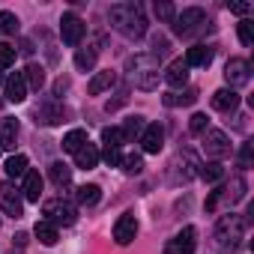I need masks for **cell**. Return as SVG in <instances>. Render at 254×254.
<instances>
[{
    "instance_id": "obj_40",
    "label": "cell",
    "mask_w": 254,
    "mask_h": 254,
    "mask_svg": "<svg viewBox=\"0 0 254 254\" xmlns=\"http://www.w3.org/2000/svg\"><path fill=\"white\" fill-rule=\"evenodd\" d=\"M102 159H105V165H108V168H117V165L123 162V153H120V150H111V147H105Z\"/></svg>"
},
{
    "instance_id": "obj_33",
    "label": "cell",
    "mask_w": 254,
    "mask_h": 254,
    "mask_svg": "<svg viewBox=\"0 0 254 254\" xmlns=\"http://www.w3.org/2000/svg\"><path fill=\"white\" fill-rule=\"evenodd\" d=\"M200 177H203L206 183H215V180H221V177H224V168H221L218 162H209V165H203Z\"/></svg>"
},
{
    "instance_id": "obj_38",
    "label": "cell",
    "mask_w": 254,
    "mask_h": 254,
    "mask_svg": "<svg viewBox=\"0 0 254 254\" xmlns=\"http://www.w3.org/2000/svg\"><path fill=\"white\" fill-rule=\"evenodd\" d=\"M239 42L242 45H251L254 42V24L245 18V21H239Z\"/></svg>"
},
{
    "instance_id": "obj_5",
    "label": "cell",
    "mask_w": 254,
    "mask_h": 254,
    "mask_svg": "<svg viewBox=\"0 0 254 254\" xmlns=\"http://www.w3.org/2000/svg\"><path fill=\"white\" fill-rule=\"evenodd\" d=\"M174 21H177V24H174L177 36H191V33L203 30V24H209V21H206V12H203L200 6H189V9H183Z\"/></svg>"
},
{
    "instance_id": "obj_30",
    "label": "cell",
    "mask_w": 254,
    "mask_h": 254,
    "mask_svg": "<svg viewBox=\"0 0 254 254\" xmlns=\"http://www.w3.org/2000/svg\"><path fill=\"white\" fill-rule=\"evenodd\" d=\"M245 189H248V183H245L242 177H233V180H230V186L224 189V191H227V200H230V203L242 200V197H245Z\"/></svg>"
},
{
    "instance_id": "obj_42",
    "label": "cell",
    "mask_w": 254,
    "mask_h": 254,
    "mask_svg": "<svg viewBox=\"0 0 254 254\" xmlns=\"http://www.w3.org/2000/svg\"><path fill=\"white\" fill-rule=\"evenodd\" d=\"M218 200H221V189H218V191H212V194L206 197V212H215V206H218Z\"/></svg>"
},
{
    "instance_id": "obj_23",
    "label": "cell",
    "mask_w": 254,
    "mask_h": 254,
    "mask_svg": "<svg viewBox=\"0 0 254 254\" xmlns=\"http://www.w3.org/2000/svg\"><path fill=\"white\" fill-rule=\"evenodd\" d=\"M197 99V90L194 87H189V90H183V93H168V96H162V102L168 105V108H180V105H191Z\"/></svg>"
},
{
    "instance_id": "obj_45",
    "label": "cell",
    "mask_w": 254,
    "mask_h": 254,
    "mask_svg": "<svg viewBox=\"0 0 254 254\" xmlns=\"http://www.w3.org/2000/svg\"><path fill=\"white\" fill-rule=\"evenodd\" d=\"M0 81H3V75H0Z\"/></svg>"
},
{
    "instance_id": "obj_27",
    "label": "cell",
    "mask_w": 254,
    "mask_h": 254,
    "mask_svg": "<svg viewBox=\"0 0 254 254\" xmlns=\"http://www.w3.org/2000/svg\"><path fill=\"white\" fill-rule=\"evenodd\" d=\"M96 57H99L96 48H78V54H75V66H78L81 72H90V69L96 66Z\"/></svg>"
},
{
    "instance_id": "obj_19",
    "label": "cell",
    "mask_w": 254,
    "mask_h": 254,
    "mask_svg": "<svg viewBox=\"0 0 254 254\" xmlns=\"http://www.w3.org/2000/svg\"><path fill=\"white\" fill-rule=\"evenodd\" d=\"M75 165H78V168H84V171H93V168L99 165V150L87 141V144L75 153Z\"/></svg>"
},
{
    "instance_id": "obj_11",
    "label": "cell",
    "mask_w": 254,
    "mask_h": 254,
    "mask_svg": "<svg viewBox=\"0 0 254 254\" xmlns=\"http://www.w3.org/2000/svg\"><path fill=\"white\" fill-rule=\"evenodd\" d=\"M194 245H197V230L189 224V227H183L177 233V239L171 242L168 254H194Z\"/></svg>"
},
{
    "instance_id": "obj_3",
    "label": "cell",
    "mask_w": 254,
    "mask_h": 254,
    "mask_svg": "<svg viewBox=\"0 0 254 254\" xmlns=\"http://www.w3.org/2000/svg\"><path fill=\"white\" fill-rule=\"evenodd\" d=\"M242 233H245V221H242L236 212L221 215L218 224H215V239H218V245H224V248H233V245L242 239Z\"/></svg>"
},
{
    "instance_id": "obj_35",
    "label": "cell",
    "mask_w": 254,
    "mask_h": 254,
    "mask_svg": "<svg viewBox=\"0 0 254 254\" xmlns=\"http://www.w3.org/2000/svg\"><path fill=\"white\" fill-rule=\"evenodd\" d=\"M15 63V48L6 45V42H0V69H9Z\"/></svg>"
},
{
    "instance_id": "obj_32",
    "label": "cell",
    "mask_w": 254,
    "mask_h": 254,
    "mask_svg": "<svg viewBox=\"0 0 254 254\" xmlns=\"http://www.w3.org/2000/svg\"><path fill=\"white\" fill-rule=\"evenodd\" d=\"M0 33H18V15L15 12H0Z\"/></svg>"
},
{
    "instance_id": "obj_29",
    "label": "cell",
    "mask_w": 254,
    "mask_h": 254,
    "mask_svg": "<svg viewBox=\"0 0 254 254\" xmlns=\"http://www.w3.org/2000/svg\"><path fill=\"white\" fill-rule=\"evenodd\" d=\"M48 174H51L54 186H69V180H72V168H66L63 162H54V165L48 168Z\"/></svg>"
},
{
    "instance_id": "obj_44",
    "label": "cell",
    "mask_w": 254,
    "mask_h": 254,
    "mask_svg": "<svg viewBox=\"0 0 254 254\" xmlns=\"http://www.w3.org/2000/svg\"><path fill=\"white\" fill-rule=\"evenodd\" d=\"M21 54H33V45H30V42H27V39H24V42H21Z\"/></svg>"
},
{
    "instance_id": "obj_36",
    "label": "cell",
    "mask_w": 254,
    "mask_h": 254,
    "mask_svg": "<svg viewBox=\"0 0 254 254\" xmlns=\"http://www.w3.org/2000/svg\"><path fill=\"white\" fill-rule=\"evenodd\" d=\"M156 15H159V21H174L177 18V9H174V3L162 0V3H156Z\"/></svg>"
},
{
    "instance_id": "obj_34",
    "label": "cell",
    "mask_w": 254,
    "mask_h": 254,
    "mask_svg": "<svg viewBox=\"0 0 254 254\" xmlns=\"http://www.w3.org/2000/svg\"><path fill=\"white\" fill-rule=\"evenodd\" d=\"M120 165H123L126 174H141V171H144V159H141V156H126Z\"/></svg>"
},
{
    "instance_id": "obj_31",
    "label": "cell",
    "mask_w": 254,
    "mask_h": 254,
    "mask_svg": "<svg viewBox=\"0 0 254 254\" xmlns=\"http://www.w3.org/2000/svg\"><path fill=\"white\" fill-rule=\"evenodd\" d=\"M102 141H105V147H111V150H120V144H123V132L117 129V126H108V129L102 132Z\"/></svg>"
},
{
    "instance_id": "obj_9",
    "label": "cell",
    "mask_w": 254,
    "mask_h": 254,
    "mask_svg": "<svg viewBox=\"0 0 254 254\" xmlns=\"http://www.w3.org/2000/svg\"><path fill=\"white\" fill-rule=\"evenodd\" d=\"M224 78H227L230 87H242V84H248V81H251V66H248V60H242V57L227 60V66H224Z\"/></svg>"
},
{
    "instance_id": "obj_22",
    "label": "cell",
    "mask_w": 254,
    "mask_h": 254,
    "mask_svg": "<svg viewBox=\"0 0 254 254\" xmlns=\"http://www.w3.org/2000/svg\"><path fill=\"white\" fill-rule=\"evenodd\" d=\"M75 197H78L81 206H96V203L102 200V189H99L96 183H90V186H81V189L75 191Z\"/></svg>"
},
{
    "instance_id": "obj_25",
    "label": "cell",
    "mask_w": 254,
    "mask_h": 254,
    "mask_svg": "<svg viewBox=\"0 0 254 254\" xmlns=\"http://www.w3.org/2000/svg\"><path fill=\"white\" fill-rule=\"evenodd\" d=\"M21 75H24V84H27V90H30V87H33V90H39V87L45 84V69H42L39 63H30V66H27Z\"/></svg>"
},
{
    "instance_id": "obj_12",
    "label": "cell",
    "mask_w": 254,
    "mask_h": 254,
    "mask_svg": "<svg viewBox=\"0 0 254 254\" xmlns=\"http://www.w3.org/2000/svg\"><path fill=\"white\" fill-rule=\"evenodd\" d=\"M162 144H165V129H162L159 123H150L147 129L141 132V147H144V153H159Z\"/></svg>"
},
{
    "instance_id": "obj_13",
    "label": "cell",
    "mask_w": 254,
    "mask_h": 254,
    "mask_svg": "<svg viewBox=\"0 0 254 254\" xmlns=\"http://www.w3.org/2000/svg\"><path fill=\"white\" fill-rule=\"evenodd\" d=\"M15 138H18V120L3 117V120H0V150H12Z\"/></svg>"
},
{
    "instance_id": "obj_2",
    "label": "cell",
    "mask_w": 254,
    "mask_h": 254,
    "mask_svg": "<svg viewBox=\"0 0 254 254\" xmlns=\"http://www.w3.org/2000/svg\"><path fill=\"white\" fill-rule=\"evenodd\" d=\"M126 69H129V81L138 90H156L159 87V60L153 54H135L126 60Z\"/></svg>"
},
{
    "instance_id": "obj_1",
    "label": "cell",
    "mask_w": 254,
    "mask_h": 254,
    "mask_svg": "<svg viewBox=\"0 0 254 254\" xmlns=\"http://www.w3.org/2000/svg\"><path fill=\"white\" fill-rule=\"evenodd\" d=\"M108 18H111V27L120 30L126 39H144L147 36V18H144L138 3H117V6H111Z\"/></svg>"
},
{
    "instance_id": "obj_18",
    "label": "cell",
    "mask_w": 254,
    "mask_h": 254,
    "mask_svg": "<svg viewBox=\"0 0 254 254\" xmlns=\"http://www.w3.org/2000/svg\"><path fill=\"white\" fill-rule=\"evenodd\" d=\"M236 105H239V96H236L233 90H215V93H212V108H215V111L230 114V111H236Z\"/></svg>"
},
{
    "instance_id": "obj_15",
    "label": "cell",
    "mask_w": 254,
    "mask_h": 254,
    "mask_svg": "<svg viewBox=\"0 0 254 254\" xmlns=\"http://www.w3.org/2000/svg\"><path fill=\"white\" fill-rule=\"evenodd\" d=\"M6 99L9 102H24L27 99V84H24V75L15 72L6 78Z\"/></svg>"
},
{
    "instance_id": "obj_28",
    "label": "cell",
    "mask_w": 254,
    "mask_h": 254,
    "mask_svg": "<svg viewBox=\"0 0 254 254\" xmlns=\"http://www.w3.org/2000/svg\"><path fill=\"white\" fill-rule=\"evenodd\" d=\"M3 171H6V177H21V174H27V156H12V159H6V165H3Z\"/></svg>"
},
{
    "instance_id": "obj_8",
    "label": "cell",
    "mask_w": 254,
    "mask_h": 254,
    "mask_svg": "<svg viewBox=\"0 0 254 254\" xmlns=\"http://www.w3.org/2000/svg\"><path fill=\"white\" fill-rule=\"evenodd\" d=\"M135 236H138V218L132 212H123L117 218V224H114V242L117 245H129Z\"/></svg>"
},
{
    "instance_id": "obj_14",
    "label": "cell",
    "mask_w": 254,
    "mask_h": 254,
    "mask_svg": "<svg viewBox=\"0 0 254 254\" xmlns=\"http://www.w3.org/2000/svg\"><path fill=\"white\" fill-rule=\"evenodd\" d=\"M165 81H168L174 90L186 87V81H189V66H186V60H174V63L168 66V72H165Z\"/></svg>"
},
{
    "instance_id": "obj_7",
    "label": "cell",
    "mask_w": 254,
    "mask_h": 254,
    "mask_svg": "<svg viewBox=\"0 0 254 254\" xmlns=\"http://www.w3.org/2000/svg\"><path fill=\"white\" fill-rule=\"evenodd\" d=\"M84 30H87V24H84L78 15L66 12V15L60 18V36H63L66 45H78V42L84 39Z\"/></svg>"
},
{
    "instance_id": "obj_4",
    "label": "cell",
    "mask_w": 254,
    "mask_h": 254,
    "mask_svg": "<svg viewBox=\"0 0 254 254\" xmlns=\"http://www.w3.org/2000/svg\"><path fill=\"white\" fill-rule=\"evenodd\" d=\"M42 215H45V221H51L54 227H57V224L69 227V224H75V221H78V209H75L69 200H60V197H54V200H45V206H42Z\"/></svg>"
},
{
    "instance_id": "obj_24",
    "label": "cell",
    "mask_w": 254,
    "mask_h": 254,
    "mask_svg": "<svg viewBox=\"0 0 254 254\" xmlns=\"http://www.w3.org/2000/svg\"><path fill=\"white\" fill-rule=\"evenodd\" d=\"M144 129H147L144 117H129L120 132H123V141H135V138H141V132H144Z\"/></svg>"
},
{
    "instance_id": "obj_26",
    "label": "cell",
    "mask_w": 254,
    "mask_h": 254,
    "mask_svg": "<svg viewBox=\"0 0 254 254\" xmlns=\"http://www.w3.org/2000/svg\"><path fill=\"white\" fill-rule=\"evenodd\" d=\"M84 144H87V132L84 129H72L69 135H63V150L66 153H78Z\"/></svg>"
},
{
    "instance_id": "obj_39",
    "label": "cell",
    "mask_w": 254,
    "mask_h": 254,
    "mask_svg": "<svg viewBox=\"0 0 254 254\" xmlns=\"http://www.w3.org/2000/svg\"><path fill=\"white\" fill-rule=\"evenodd\" d=\"M227 9L233 15H248L251 12V3H245V0H227Z\"/></svg>"
},
{
    "instance_id": "obj_20",
    "label": "cell",
    "mask_w": 254,
    "mask_h": 254,
    "mask_svg": "<svg viewBox=\"0 0 254 254\" xmlns=\"http://www.w3.org/2000/svg\"><path fill=\"white\" fill-rule=\"evenodd\" d=\"M21 191H24L27 200H33V203L39 200V194H42V177H39V171H27L24 174V189Z\"/></svg>"
},
{
    "instance_id": "obj_43",
    "label": "cell",
    "mask_w": 254,
    "mask_h": 254,
    "mask_svg": "<svg viewBox=\"0 0 254 254\" xmlns=\"http://www.w3.org/2000/svg\"><path fill=\"white\" fill-rule=\"evenodd\" d=\"M239 165H242V168H248V165H251V144H245V147H242V153H239Z\"/></svg>"
},
{
    "instance_id": "obj_41",
    "label": "cell",
    "mask_w": 254,
    "mask_h": 254,
    "mask_svg": "<svg viewBox=\"0 0 254 254\" xmlns=\"http://www.w3.org/2000/svg\"><path fill=\"white\" fill-rule=\"evenodd\" d=\"M168 48H171V42H168L165 36H156V39H153V57H156V60H159L162 54H168Z\"/></svg>"
},
{
    "instance_id": "obj_17",
    "label": "cell",
    "mask_w": 254,
    "mask_h": 254,
    "mask_svg": "<svg viewBox=\"0 0 254 254\" xmlns=\"http://www.w3.org/2000/svg\"><path fill=\"white\" fill-rule=\"evenodd\" d=\"M114 81H117V75H114L111 69L96 72V75L90 78V84H87V93H90V96H99V93H105L108 87H114Z\"/></svg>"
},
{
    "instance_id": "obj_21",
    "label": "cell",
    "mask_w": 254,
    "mask_h": 254,
    "mask_svg": "<svg viewBox=\"0 0 254 254\" xmlns=\"http://www.w3.org/2000/svg\"><path fill=\"white\" fill-rule=\"evenodd\" d=\"M33 233H36V239L42 242V245H57V239H60V233H57V227L51 224V221H36V227H33Z\"/></svg>"
},
{
    "instance_id": "obj_37",
    "label": "cell",
    "mask_w": 254,
    "mask_h": 254,
    "mask_svg": "<svg viewBox=\"0 0 254 254\" xmlns=\"http://www.w3.org/2000/svg\"><path fill=\"white\" fill-rule=\"evenodd\" d=\"M206 123H209L206 114H194V117L189 120V132H191V135H203V132H206Z\"/></svg>"
},
{
    "instance_id": "obj_10",
    "label": "cell",
    "mask_w": 254,
    "mask_h": 254,
    "mask_svg": "<svg viewBox=\"0 0 254 254\" xmlns=\"http://www.w3.org/2000/svg\"><path fill=\"white\" fill-rule=\"evenodd\" d=\"M203 153H206L209 159H224V156L230 153V141H227V135L218 132V129L206 132V138H203Z\"/></svg>"
},
{
    "instance_id": "obj_16",
    "label": "cell",
    "mask_w": 254,
    "mask_h": 254,
    "mask_svg": "<svg viewBox=\"0 0 254 254\" xmlns=\"http://www.w3.org/2000/svg\"><path fill=\"white\" fill-rule=\"evenodd\" d=\"M212 48H206V45H194V48H189L186 51V66L191 69V66H209L212 63Z\"/></svg>"
},
{
    "instance_id": "obj_6",
    "label": "cell",
    "mask_w": 254,
    "mask_h": 254,
    "mask_svg": "<svg viewBox=\"0 0 254 254\" xmlns=\"http://www.w3.org/2000/svg\"><path fill=\"white\" fill-rule=\"evenodd\" d=\"M0 209H3L9 218H21L24 215V200L12 189V183H0Z\"/></svg>"
}]
</instances>
